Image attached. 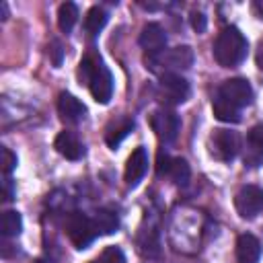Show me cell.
<instances>
[{"mask_svg":"<svg viewBox=\"0 0 263 263\" xmlns=\"http://www.w3.org/2000/svg\"><path fill=\"white\" fill-rule=\"evenodd\" d=\"M78 80L80 84L84 82L92 95V99L101 105L109 103L111 95H113V78L111 72L107 70V66L103 64L101 55L95 51H88L78 66Z\"/></svg>","mask_w":263,"mask_h":263,"instance_id":"6da1fadb","label":"cell"},{"mask_svg":"<svg viewBox=\"0 0 263 263\" xmlns=\"http://www.w3.org/2000/svg\"><path fill=\"white\" fill-rule=\"evenodd\" d=\"M249 43L236 27H226L214 41V60L222 68H234L247 58Z\"/></svg>","mask_w":263,"mask_h":263,"instance_id":"7a4b0ae2","label":"cell"},{"mask_svg":"<svg viewBox=\"0 0 263 263\" xmlns=\"http://www.w3.org/2000/svg\"><path fill=\"white\" fill-rule=\"evenodd\" d=\"M64 228H66V234H68L70 242H72L76 249H86V247L95 240V236L99 234V232H97V226H95V222H92V218H88V216L82 214V212H72V214L66 218Z\"/></svg>","mask_w":263,"mask_h":263,"instance_id":"3957f363","label":"cell"},{"mask_svg":"<svg viewBox=\"0 0 263 263\" xmlns=\"http://www.w3.org/2000/svg\"><path fill=\"white\" fill-rule=\"evenodd\" d=\"M240 150V138L236 132L230 129H214L210 136V154L216 160L230 162Z\"/></svg>","mask_w":263,"mask_h":263,"instance_id":"277c9868","label":"cell"},{"mask_svg":"<svg viewBox=\"0 0 263 263\" xmlns=\"http://www.w3.org/2000/svg\"><path fill=\"white\" fill-rule=\"evenodd\" d=\"M234 208L240 218H257L263 212V189L257 185H245L234 195Z\"/></svg>","mask_w":263,"mask_h":263,"instance_id":"5b68a950","label":"cell"},{"mask_svg":"<svg viewBox=\"0 0 263 263\" xmlns=\"http://www.w3.org/2000/svg\"><path fill=\"white\" fill-rule=\"evenodd\" d=\"M218 97L240 111L242 107L253 103V88H251L249 80H245V78H230V80L222 82V86L218 88Z\"/></svg>","mask_w":263,"mask_h":263,"instance_id":"8992f818","label":"cell"},{"mask_svg":"<svg viewBox=\"0 0 263 263\" xmlns=\"http://www.w3.org/2000/svg\"><path fill=\"white\" fill-rule=\"evenodd\" d=\"M150 127L162 142H173L179 134V117L168 109H156L150 113Z\"/></svg>","mask_w":263,"mask_h":263,"instance_id":"52a82bcc","label":"cell"},{"mask_svg":"<svg viewBox=\"0 0 263 263\" xmlns=\"http://www.w3.org/2000/svg\"><path fill=\"white\" fill-rule=\"evenodd\" d=\"M160 92L171 103H185L191 95V86L183 76L175 72H164L160 78Z\"/></svg>","mask_w":263,"mask_h":263,"instance_id":"ba28073f","label":"cell"},{"mask_svg":"<svg viewBox=\"0 0 263 263\" xmlns=\"http://www.w3.org/2000/svg\"><path fill=\"white\" fill-rule=\"evenodd\" d=\"M154 64H166L173 70H185L193 64V51H191V47L181 45V47H175L166 53L150 55V68H154Z\"/></svg>","mask_w":263,"mask_h":263,"instance_id":"9c48e42d","label":"cell"},{"mask_svg":"<svg viewBox=\"0 0 263 263\" xmlns=\"http://www.w3.org/2000/svg\"><path fill=\"white\" fill-rule=\"evenodd\" d=\"M158 175L168 177L175 185H185L189 181V164L185 158H171V156H158Z\"/></svg>","mask_w":263,"mask_h":263,"instance_id":"30bf717a","label":"cell"},{"mask_svg":"<svg viewBox=\"0 0 263 263\" xmlns=\"http://www.w3.org/2000/svg\"><path fill=\"white\" fill-rule=\"evenodd\" d=\"M146 171H148V152L144 146H138L125 162V173H123L125 183L132 187L138 185L142 181V177L146 175Z\"/></svg>","mask_w":263,"mask_h":263,"instance_id":"8fae6325","label":"cell"},{"mask_svg":"<svg viewBox=\"0 0 263 263\" xmlns=\"http://www.w3.org/2000/svg\"><path fill=\"white\" fill-rule=\"evenodd\" d=\"M245 164L251 168H257L259 164H263V125H255L247 134Z\"/></svg>","mask_w":263,"mask_h":263,"instance_id":"7c38bea8","label":"cell"},{"mask_svg":"<svg viewBox=\"0 0 263 263\" xmlns=\"http://www.w3.org/2000/svg\"><path fill=\"white\" fill-rule=\"evenodd\" d=\"M58 113L64 123H78L86 115V107L70 92H60L58 97Z\"/></svg>","mask_w":263,"mask_h":263,"instance_id":"4fadbf2b","label":"cell"},{"mask_svg":"<svg viewBox=\"0 0 263 263\" xmlns=\"http://www.w3.org/2000/svg\"><path fill=\"white\" fill-rule=\"evenodd\" d=\"M138 41L150 55H156V53H162V49L166 45V35L158 23H148V25H144Z\"/></svg>","mask_w":263,"mask_h":263,"instance_id":"5bb4252c","label":"cell"},{"mask_svg":"<svg viewBox=\"0 0 263 263\" xmlns=\"http://www.w3.org/2000/svg\"><path fill=\"white\" fill-rule=\"evenodd\" d=\"M53 146L68 160H80L84 156V146H82V142L78 140V136L74 132H60L55 136Z\"/></svg>","mask_w":263,"mask_h":263,"instance_id":"9a60e30c","label":"cell"},{"mask_svg":"<svg viewBox=\"0 0 263 263\" xmlns=\"http://www.w3.org/2000/svg\"><path fill=\"white\" fill-rule=\"evenodd\" d=\"M261 242L253 234H240L236 238V263H259Z\"/></svg>","mask_w":263,"mask_h":263,"instance_id":"2e32d148","label":"cell"},{"mask_svg":"<svg viewBox=\"0 0 263 263\" xmlns=\"http://www.w3.org/2000/svg\"><path fill=\"white\" fill-rule=\"evenodd\" d=\"M132 129H134V121L129 117H119V119L111 121L107 125V129H105V142H107V146L117 148L121 144V140L127 138V134Z\"/></svg>","mask_w":263,"mask_h":263,"instance_id":"e0dca14e","label":"cell"},{"mask_svg":"<svg viewBox=\"0 0 263 263\" xmlns=\"http://www.w3.org/2000/svg\"><path fill=\"white\" fill-rule=\"evenodd\" d=\"M105 25H107V12L101 6H92L84 16V31L90 37H95V35H99L103 31Z\"/></svg>","mask_w":263,"mask_h":263,"instance_id":"ac0fdd59","label":"cell"},{"mask_svg":"<svg viewBox=\"0 0 263 263\" xmlns=\"http://www.w3.org/2000/svg\"><path fill=\"white\" fill-rule=\"evenodd\" d=\"M92 222L97 226V232H101V234H113L119 228V218L111 210H97Z\"/></svg>","mask_w":263,"mask_h":263,"instance_id":"d6986e66","label":"cell"},{"mask_svg":"<svg viewBox=\"0 0 263 263\" xmlns=\"http://www.w3.org/2000/svg\"><path fill=\"white\" fill-rule=\"evenodd\" d=\"M23 230V218L16 210H6L0 216V232L4 236H18Z\"/></svg>","mask_w":263,"mask_h":263,"instance_id":"ffe728a7","label":"cell"},{"mask_svg":"<svg viewBox=\"0 0 263 263\" xmlns=\"http://www.w3.org/2000/svg\"><path fill=\"white\" fill-rule=\"evenodd\" d=\"M78 21V8L74 2H64L58 8V27L64 33H70Z\"/></svg>","mask_w":263,"mask_h":263,"instance_id":"44dd1931","label":"cell"},{"mask_svg":"<svg viewBox=\"0 0 263 263\" xmlns=\"http://www.w3.org/2000/svg\"><path fill=\"white\" fill-rule=\"evenodd\" d=\"M212 109H214L216 119H220V121L236 123V121L240 119V111H238V109H234L232 105H228V103H226L224 99H220L218 95H216V99H214V103H212Z\"/></svg>","mask_w":263,"mask_h":263,"instance_id":"7402d4cb","label":"cell"},{"mask_svg":"<svg viewBox=\"0 0 263 263\" xmlns=\"http://www.w3.org/2000/svg\"><path fill=\"white\" fill-rule=\"evenodd\" d=\"M97 263H125V255H123V251L119 247H107L99 255Z\"/></svg>","mask_w":263,"mask_h":263,"instance_id":"603a6c76","label":"cell"},{"mask_svg":"<svg viewBox=\"0 0 263 263\" xmlns=\"http://www.w3.org/2000/svg\"><path fill=\"white\" fill-rule=\"evenodd\" d=\"M16 166V154L10 152L8 148H2V173L8 175Z\"/></svg>","mask_w":263,"mask_h":263,"instance_id":"cb8c5ba5","label":"cell"},{"mask_svg":"<svg viewBox=\"0 0 263 263\" xmlns=\"http://www.w3.org/2000/svg\"><path fill=\"white\" fill-rule=\"evenodd\" d=\"M191 27H193L197 33H203V31H205V27H208L205 16H203L201 12H193V14H191Z\"/></svg>","mask_w":263,"mask_h":263,"instance_id":"d4e9b609","label":"cell"},{"mask_svg":"<svg viewBox=\"0 0 263 263\" xmlns=\"http://www.w3.org/2000/svg\"><path fill=\"white\" fill-rule=\"evenodd\" d=\"M255 62H257L259 70H263V37H261V39H259V43H257V51H255Z\"/></svg>","mask_w":263,"mask_h":263,"instance_id":"484cf974","label":"cell"},{"mask_svg":"<svg viewBox=\"0 0 263 263\" xmlns=\"http://www.w3.org/2000/svg\"><path fill=\"white\" fill-rule=\"evenodd\" d=\"M47 49H49V53H55V66H60V62H62V49H60V43L53 41Z\"/></svg>","mask_w":263,"mask_h":263,"instance_id":"4316f807","label":"cell"},{"mask_svg":"<svg viewBox=\"0 0 263 263\" xmlns=\"http://www.w3.org/2000/svg\"><path fill=\"white\" fill-rule=\"evenodd\" d=\"M33 263H49V261H45V259H35Z\"/></svg>","mask_w":263,"mask_h":263,"instance_id":"83f0119b","label":"cell"},{"mask_svg":"<svg viewBox=\"0 0 263 263\" xmlns=\"http://www.w3.org/2000/svg\"><path fill=\"white\" fill-rule=\"evenodd\" d=\"M92 263H97V259H95V261H92Z\"/></svg>","mask_w":263,"mask_h":263,"instance_id":"f1b7e54d","label":"cell"}]
</instances>
